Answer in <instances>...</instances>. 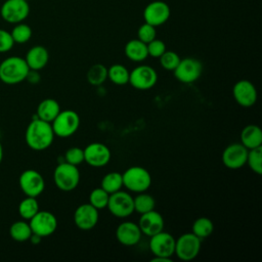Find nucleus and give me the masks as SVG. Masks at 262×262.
<instances>
[{"instance_id":"nucleus-1","label":"nucleus","mask_w":262,"mask_h":262,"mask_svg":"<svg viewBox=\"0 0 262 262\" xmlns=\"http://www.w3.org/2000/svg\"><path fill=\"white\" fill-rule=\"evenodd\" d=\"M54 136L51 123L45 122L37 117L29 123L25 133L28 146L37 151L47 149L52 144Z\"/></svg>"},{"instance_id":"nucleus-2","label":"nucleus","mask_w":262,"mask_h":262,"mask_svg":"<svg viewBox=\"0 0 262 262\" xmlns=\"http://www.w3.org/2000/svg\"><path fill=\"white\" fill-rule=\"evenodd\" d=\"M30 68L25 58L10 56L0 63V80L8 85H15L26 80Z\"/></svg>"},{"instance_id":"nucleus-3","label":"nucleus","mask_w":262,"mask_h":262,"mask_svg":"<svg viewBox=\"0 0 262 262\" xmlns=\"http://www.w3.org/2000/svg\"><path fill=\"white\" fill-rule=\"evenodd\" d=\"M53 181L56 187L62 191L74 190L80 182V172L78 166L67 162L59 163L53 172Z\"/></svg>"},{"instance_id":"nucleus-4","label":"nucleus","mask_w":262,"mask_h":262,"mask_svg":"<svg viewBox=\"0 0 262 262\" xmlns=\"http://www.w3.org/2000/svg\"><path fill=\"white\" fill-rule=\"evenodd\" d=\"M123 186L133 192L146 191L151 184V176L149 172L139 166H132L128 168L123 174Z\"/></svg>"},{"instance_id":"nucleus-5","label":"nucleus","mask_w":262,"mask_h":262,"mask_svg":"<svg viewBox=\"0 0 262 262\" xmlns=\"http://www.w3.org/2000/svg\"><path fill=\"white\" fill-rule=\"evenodd\" d=\"M54 135L66 138L76 133L80 126L79 115L72 110L60 111L55 119L51 122Z\"/></svg>"},{"instance_id":"nucleus-6","label":"nucleus","mask_w":262,"mask_h":262,"mask_svg":"<svg viewBox=\"0 0 262 262\" xmlns=\"http://www.w3.org/2000/svg\"><path fill=\"white\" fill-rule=\"evenodd\" d=\"M202 239L192 232L183 233L175 241L174 254L182 261L194 259L201 250Z\"/></svg>"},{"instance_id":"nucleus-7","label":"nucleus","mask_w":262,"mask_h":262,"mask_svg":"<svg viewBox=\"0 0 262 262\" xmlns=\"http://www.w3.org/2000/svg\"><path fill=\"white\" fill-rule=\"evenodd\" d=\"M106 208L115 217H129L134 212L133 198L131 196L130 193L120 189L110 194Z\"/></svg>"},{"instance_id":"nucleus-8","label":"nucleus","mask_w":262,"mask_h":262,"mask_svg":"<svg viewBox=\"0 0 262 262\" xmlns=\"http://www.w3.org/2000/svg\"><path fill=\"white\" fill-rule=\"evenodd\" d=\"M30 13V5L27 0H6L0 8L1 17L8 24L23 23Z\"/></svg>"},{"instance_id":"nucleus-9","label":"nucleus","mask_w":262,"mask_h":262,"mask_svg":"<svg viewBox=\"0 0 262 262\" xmlns=\"http://www.w3.org/2000/svg\"><path fill=\"white\" fill-rule=\"evenodd\" d=\"M175 78L184 84H190L196 81L203 72L202 62L193 57H185L180 59L178 66L173 71Z\"/></svg>"},{"instance_id":"nucleus-10","label":"nucleus","mask_w":262,"mask_h":262,"mask_svg":"<svg viewBox=\"0 0 262 262\" xmlns=\"http://www.w3.org/2000/svg\"><path fill=\"white\" fill-rule=\"evenodd\" d=\"M158 81V74L150 66H138L130 72L129 83L138 90H148L152 88Z\"/></svg>"},{"instance_id":"nucleus-11","label":"nucleus","mask_w":262,"mask_h":262,"mask_svg":"<svg viewBox=\"0 0 262 262\" xmlns=\"http://www.w3.org/2000/svg\"><path fill=\"white\" fill-rule=\"evenodd\" d=\"M32 232L45 237L51 235L57 228V219L49 211H38L30 220Z\"/></svg>"},{"instance_id":"nucleus-12","label":"nucleus","mask_w":262,"mask_h":262,"mask_svg":"<svg viewBox=\"0 0 262 262\" xmlns=\"http://www.w3.org/2000/svg\"><path fill=\"white\" fill-rule=\"evenodd\" d=\"M19 187L27 196L37 198L45 188V181L43 176L36 170H25L18 179Z\"/></svg>"},{"instance_id":"nucleus-13","label":"nucleus","mask_w":262,"mask_h":262,"mask_svg":"<svg viewBox=\"0 0 262 262\" xmlns=\"http://www.w3.org/2000/svg\"><path fill=\"white\" fill-rule=\"evenodd\" d=\"M149 250L156 257L171 258L175 251V238L164 230L149 236Z\"/></svg>"},{"instance_id":"nucleus-14","label":"nucleus","mask_w":262,"mask_h":262,"mask_svg":"<svg viewBox=\"0 0 262 262\" xmlns=\"http://www.w3.org/2000/svg\"><path fill=\"white\" fill-rule=\"evenodd\" d=\"M84 162L94 168H101L108 164L111 160L110 148L100 142H92L84 149Z\"/></svg>"},{"instance_id":"nucleus-15","label":"nucleus","mask_w":262,"mask_h":262,"mask_svg":"<svg viewBox=\"0 0 262 262\" xmlns=\"http://www.w3.org/2000/svg\"><path fill=\"white\" fill-rule=\"evenodd\" d=\"M171 11L169 5L164 1H152L148 3L143 10L144 23L154 27L164 25L170 17Z\"/></svg>"},{"instance_id":"nucleus-16","label":"nucleus","mask_w":262,"mask_h":262,"mask_svg":"<svg viewBox=\"0 0 262 262\" xmlns=\"http://www.w3.org/2000/svg\"><path fill=\"white\" fill-rule=\"evenodd\" d=\"M234 100L243 107L253 106L258 97L255 85L249 80L237 81L232 89Z\"/></svg>"},{"instance_id":"nucleus-17","label":"nucleus","mask_w":262,"mask_h":262,"mask_svg":"<svg viewBox=\"0 0 262 262\" xmlns=\"http://www.w3.org/2000/svg\"><path fill=\"white\" fill-rule=\"evenodd\" d=\"M248 148L242 143H231L225 147L222 154V162L228 169H239L246 165Z\"/></svg>"},{"instance_id":"nucleus-18","label":"nucleus","mask_w":262,"mask_h":262,"mask_svg":"<svg viewBox=\"0 0 262 262\" xmlns=\"http://www.w3.org/2000/svg\"><path fill=\"white\" fill-rule=\"evenodd\" d=\"M98 210L91 204L80 205L74 213V222L81 230H91L98 222Z\"/></svg>"},{"instance_id":"nucleus-19","label":"nucleus","mask_w":262,"mask_h":262,"mask_svg":"<svg viewBox=\"0 0 262 262\" xmlns=\"http://www.w3.org/2000/svg\"><path fill=\"white\" fill-rule=\"evenodd\" d=\"M141 235L142 232L138 224L131 221L120 223L116 229V237L118 242L127 247L136 245L141 239Z\"/></svg>"},{"instance_id":"nucleus-20","label":"nucleus","mask_w":262,"mask_h":262,"mask_svg":"<svg viewBox=\"0 0 262 262\" xmlns=\"http://www.w3.org/2000/svg\"><path fill=\"white\" fill-rule=\"evenodd\" d=\"M138 226L143 234L151 236L164 230L165 221L163 216L159 212L151 210L149 212L140 214Z\"/></svg>"},{"instance_id":"nucleus-21","label":"nucleus","mask_w":262,"mask_h":262,"mask_svg":"<svg viewBox=\"0 0 262 262\" xmlns=\"http://www.w3.org/2000/svg\"><path fill=\"white\" fill-rule=\"evenodd\" d=\"M25 60L30 68V70L39 71L45 68L49 60V53L48 50L41 45L33 46L29 49L26 54Z\"/></svg>"},{"instance_id":"nucleus-22","label":"nucleus","mask_w":262,"mask_h":262,"mask_svg":"<svg viewBox=\"0 0 262 262\" xmlns=\"http://www.w3.org/2000/svg\"><path fill=\"white\" fill-rule=\"evenodd\" d=\"M241 143L248 149L262 145V131L257 125H248L241 132Z\"/></svg>"},{"instance_id":"nucleus-23","label":"nucleus","mask_w":262,"mask_h":262,"mask_svg":"<svg viewBox=\"0 0 262 262\" xmlns=\"http://www.w3.org/2000/svg\"><path fill=\"white\" fill-rule=\"evenodd\" d=\"M59 112H60V106L55 99L45 98L38 104L36 117L45 122L51 123L55 119V117L59 114Z\"/></svg>"},{"instance_id":"nucleus-24","label":"nucleus","mask_w":262,"mask_h":262,"mask_svg":"<svg viewBox=\"0 0 262 262\" xmlns=\"http://www.w3.org/2000/svg\"><path fill=\"white\" fill-rule=\"evenodd\" d=\"M125 54L128 59L140 62L146 59L148 56L147 46L145 43L140 41L139 39H132L127 42L125 45Z\"/></svg>"},{"instance_id":"nucleus-25","label":"nucleus","mask_w":262,"mask_h":262,"mask_svg":"<svg viewBox=\"0 0 262 262\" xmlns=\"http://www.w3.org/2000/svg\"><path fill=\"white\" fill-rule=\"evenodd\" d=\"M32 229L29 222L26 221H15L9 227V234L12 239L16 242L29 241L32 235Z\"/></svg>"},{"instance_id":"nucleus-26","label":"nucleus","mask_w":262,"mask_h":262,"mask_svg":"<svg viewBox=\"0 0 262 262\" xmlns=\"http://www.w3.org/2000/svg\"><path fill=\"white\" fill-rule=\"evenodd\" d=\"M130 72L126 67L120 63L112 64L107 69V78L116 85H126L129 83Z\"/></svg>"},{"instance_id":"nucleus-27","label":"nucleus","mask_w":262,"mask_h":262,"mask_svg":"<svg viewBox=\"0 0 262 262\" xmlns=\"http://www.w3.org/2000/svg\"><path fill=\"white\" fill-rule=\"evenodd\" d=\"M86 78L89 84L100 86L107 79V69L102 63H95L89 68Z\"/></svg>"},{"instance_id":"nucleus-28","label":"nucleus","mask_w":262,"mask_h":262,"mask_svg":"<svg viewBox=\"0 0 262 262\" xmlns=\"http://www.w3.org/2000/svg\"><path fill=\"white\" fill-rule=\"evenodd\" d=\"M101 188L107 193H113L123 187V177L119 172H110L105 174L101 180Z\"/></svg>"},{"instance_id":"nucleus-29","label":"nucleus","mask_w":262,"mask_h":262,"mask_svg":"<svg viewBox=\"0 0 262 262\" xmlns=\"http://www.w3.org/2000/svg\"><path fill=\"white\" fill-rule=\"evenodd\" d=\"M192 233L201 239L208 237L214 230V224L211 219L207 217H200L192 223Z\"/></svg>"},{"instance_id":"nucleus-30","label":"nucleus","mask_w":262,"mask_h":262,"mask_svg":"<svg viewBox=\"0 0 262 262\" xmlns=\"http://www.w3.org/2000/svg\"><path fill=\"white\" fill-rule=\"evenodd\" d=\"M133 203H134V211H136L139 214H143L151 210H155V206H156L155 199L150 194L145 193V191L139 192L137 196L133 198Z\"/></svg>"},{"instance_id":"nucleus-31","label":"nucleus","mask_w":262,"mask_h":262,"mask_svg":"<svg viewBox=\"0 0 262 262\" xmlns=\"http://www.w3.org/2000/svg\"><path fill=\"white\" fill-rule=\"evenodd\" d=\"M39 211V204L36 198L27 196L18 205V214L25 220H30Z\"/></svg>"},{"instance_id":"nucleus-32","label":"nucleus","mask_w":262,"mask_h":262,"mask_svg":"<svg viewBox=\"0 0 262 262\" xmlns=\"http://www.w3.org/2000/svg\"><path fill=\"white\" fill-rule=\"evenodd\" d=\"M246 164H248L254 173L258 175L262 174V145L248 150Z\"/></svg>"},{"instance_id":"nucleus-33","label":"nucleus","mask_w":262,"mask_h":262,"mask_svg":"<svg viewBox=\"0 0 262 262\" xmlns=\"http://www.w3.org/2000/svg\"><path fill=\"white\" fill-rule=\"evenodd\" d=\"M10 34H11V37H12L14 43L24 44L31 39L32 29L27 24L18 23V24H15V26L11 30Z\"/></svg>"},{"instance_id":"nucleus-34","label":"nucleus","mask_w":262,"mask_h":262,"mask_svg":"<svg viewBox=\"0 0 262 262\" xmlns=\"http://www.w3.org/2000/svg\"><path fill=\"white\" fill-rule=\"evenodd\" d=\"M110 193H107L103 188H94L89 194V204H91L97 210L106 208L108 202Z\"/></svg>"},{"instance_id":"nucleus-35","label":"nucleus","mask_w":262,"mask_h":262,"mask_svg":"<svg viewBox=\"0 0 262 262\" xmlns=\"http://www.w3.org/2000/svg\"><path fill=\"white\" fill-rule=\"evenodd\" d=\"M159 58L161 67L167 71H174L181 59L176 52L168 50H166Z\"/></svg>"},{"instance_id":"nucleus-36","label":"nucleus","mask_w":262,"mask_h":262,"mask_svg":"<svg viewBox=\"0 0 262 262\" xmlns=\"http://www.w3.org/2000/svg\"><path fill=\"white\" fill-rule=\"evenodd\" d=\"M64 162L79 166L84 162V150L78 146L70 147L64 155Z\"/></svg>"},{"instance_id":"nucleus-37","label":"nucleus","mask_w":262,"mask_h":262,"mask_svg":"<svg viewBox=\"0 0 262 262\" xmlns=\"http://www.w3.org/2000/svg\"><path fill=\"white\" fill-rule=\"evenodd\" d=\"M157 36V31H156V27L144 23L142 24L137 31V39H139L140 41H142L143 43L147 44L148 42H150L151 40H154Z\"/></svg>"},{"instance_id":"nucleus-38","label":"nucleus","mask_w":262,"mask_h":262,"mask_svg":"<svg viewBox=\"0 0 262 262\" xmlns=\"http://www.w3.org/2000/svg\"><path fill=\"white\" fill-rule=\"evenodd\" d=\"M147 46V53H148V56H151V57H160L165 51H166V45L165 43L160 40V39H157L155 38L154 40H151L150 42H148L146 44Z\"/></svg>"},{"instance_id":"nucleus-39","label":"nucleus","mask_w":262,"mask_h":262,"mask_svg":"<svg viewBox=\"0 0 262 262\" xmlns=\"http://www.w3.org/2000/svg\"><path fill=\"white\" fill-rule=\"evenodd\" d=\"M14 45V41L10 32L0 29V53L9 51Z\"/></svg>"},{"instance_id":"nucleus-40","label":"nucleus","mask_w":262,"mask_h":262,"mask_svg":"<svg viewBox=\"0 0 262 262\" xmlns=\"http://www.w3.org/2000/svg\"><path fill=\"white\" fill-rule=\"evenodd\" d=\"M38 71H34V70H30L29 73H28V76L26 78V80H28L30 83H33V84H36L40 81V76L39 74L37 73Z\"/></svg>"},{"instance_id":"nucleus-41","label":"nucleus","mask_w":262,"mask_h":262,"mask_svg":"<svg viewBox=\"0 0 262 262\" xmlns=\"http://www.w3.org/2000/svg\"><path fill=\"white\" fill-rule=\"evenodd\" d=\"M151 262H172V258H167V257H156L150 260Z\"/></svg>"},{"instance_id":"nucleus-42","label":"nucleus","mask_w":262,"mask_h":262,"mask_svg":"<svg viewBox=\"0 0 262 262\" xmlns=\"http://www.w3.org/2000/svg\"><path fill=\"white\" fill-rule=\"evenodd\" d=\"M2 159H3V147H2V144L0 142V164L2 162Z\"/></svg>"},{"instance_id":"nucleus-43","label":"nucleus","mask_w":262,"mask_h":262,"mask_svg":"<svg viewBox=\"0 0 262 262\" xmlns=\"http://www.w3.org/2000/svg\"><path fill=\"white\" fill-rule=\"evenodd\" d=\"M27 1H30V0H27Z\"/></svg>"}]
</instances>
